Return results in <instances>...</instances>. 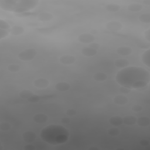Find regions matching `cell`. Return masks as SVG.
Returning <instances> with one entry per match:
<instances>
[{
  "label": "cell",
  "mask_w": 150,
  "mask_h": 150,
  "mask_svg": "<svg viewBox=\"0 0 150 150\" xmlns=\"http://www.w3.org/2000/svg\"><path fill=\"white\" fill-rule=\"evenodd\" d=\"M38 52L33 48L26 49L18 54V57L22 61H30L35 58Z\"/></svg>",
  "instance_id": "obj_1"
},
{
  "label": "cell",
  "mask_w": 150,
  "mask_h": 150,
  "mask_svg": "<svg viewBox=\"0 0 150 150\" xmlns=\"http://www.w3.org/2000/svg\"><path fill=\"white\" fill-rule=\"evenodd\" d=\"M105 28H107V29L110 31L117 32L122 28V25L119 21H112L106 23Z\"/></svg>",
  "instance_id": "obj_2"
},
{
  "label": "cell",
  "mask_w": 150,
  "mask_h": 150,
  "mask_svg": "<svg viewBox=\"0 0 150 150\" xmlns=\"http://www.w3.org/2000/svg\"><path fill=\"white\" fill-rule=\"evenodd\" d=\"M78 40L83 43H90L94 40V37L93 35L88 33H82L78 36Z\"/></svg>",
  "instance_id": "obj_3"
},
{
  "label": "cell",
  "mask_w": 150,
  "mask_h": 150,
  "mask_svg": "<svg viewBox=\"0 0 150 150\" xmlns=\"http://www.w3.org/2000/svg\"><path fill=\"white\" fill-rule=\"evenodd\" d=\"M59 61L63 64L70 65L76 62V58L72 55L64 54L60 57Z\"/></svg>",
  "instance_id": "obj_4"
},
{
  "label": "cell",
  "mask_w": 150,
  "mask_h": 150,
  "mask_svg": "<svg viewBox=\"0 0 150 150\" xmlns=\"http://www.w3.org/2000/svg\"><path fill=\"white\" fill-rule=\"evenodd\" d=\"M33 85L38 88H45L49 86V81L45 78H39L35 80L33 82Z\"/></svg>",
  "instance_id": "obj_5"
},
{
  "label": "cell",
  "mask_w": 150,
  "mask_h": 150,
  "mask_svg": "<svg viewBox=\"0 0 150 150\" xmlns=\"http://www.w3.org/2000/svg\"><path fill=\"white\" fill-rule=\"evenodd\" d=\"M36 138V135L32 131H26L22 134L23 140L27 143H31L35 141Z\"/></svg>",
  "instance_id": "obj_6"
},
{
  "label": "cell",
  "mask_w": 150,
  "mask_h": 150,
  "mask_svg": "<svg viewBox=\"0 0 150 150\" xmlns=\"http://www.w3.org/2000/svg\"><path fill=\"white\" fill-rule=\"evenodd\" d=\"M113 101L115 104L117 105H125L128 102V98L124 95H117L113 98Z\"/></svg>",
  "instance_id": "obj_7"
},
{
  "label": "cell",
  "mask_w": 150,
  "mask_h": 150,
  "mask_svg": "<svg viewBox=\"0 0 150 150\" xmlns=\"http://www.w3.org/2000/svg\"><path fill=\"white\" fill-rule=\"evenodd\" d=\"M33 121L38 124H43L48 120V116L43 113H38L34 115Z\"/></svg>",
  "instance_id": "obj_8"
},
{
  "label": "cell",
  "mask_w": 150,
  "mask_h": 150,
  "mask_svg": "<svg viewBox=\"0 0 150 150\" xmlns=\"http://www.w3.org/2000/svg\"><path fill=\"white\" fill-rule=\"evenodd\" d=\"M55 88L56 90L61 92L67 91L70 88V85L65 81H60L57 83L55 85Z\"/></svg>",
  "instance_id": "obj_9"
},
{
  "label": "cell",
  "mask_w": 150,
  "mask_h": 150,
  "mask_svg": "<svg viewBox=\"0 0 150 150\" xmlns=\"http://www.w3.org/2000/svg\"><path fill=\"white\" fill-rule=\"evenodd\" d=\"M81 53L83 55L87 57H93L97 54V50L90 47H85L81 49Z\"/></svg>",
  "instance_id": "obj_10"
},
{
  "label": "cell",
  "mask_w": 150,
  "mask_h": 150,
  "mask_svg": "<svg viewBox=\"0 0 150 150\" xmlns=\"http://www.w3.org/2000/svg\"><path fill=\"white\" fill-rule=\"evenodd\" d=\"M132 52V49L128 46H121L117 49V53L122 56L129 55Z\"/></svg>",
  "instance_id": "obj_11"
},
{
  "label": "cell",
  "mask_w": 150,
  "mask_h": 150,
  "mask_svg": "<svg viewBox=\"0 0 150 150\" xmlns=\"http://www.w3.org/2000/svg\"><path fill=\"white\" fill-rule=\"evenodd\" d=\"M137 118L132 115H128L122 118L123 123L128 126H131L136 124L137 122Z\"/></svg>",
  "instance_id": "obj_12"
},
{
  "label": "cell",
  "mask_w": 150,
  "mask_h": 150,
  "mask_svg": "<svg viewBox=\"0 0 150 150\" xmlns=\"http://www.w3.org/2000/svg\"><path fill=\"white\" fill-rule=\"evenodd\" d=\"M108 122L111 125L114 127H118L123 124L122 118L120 116H117V115H115L110 117L108 120Z\"/></svg>",
  "instance_id": "obj_13"
},
{
  "label": "cell",
  "mask_w": 150,
  "mask_h": 150,
  "mask_svg": "<svg viewBox=\"0 0 150 150\" xmlns=\"http://www.w3.org/2000/svg\"><path fill=\"white\" fill-rule=\"evenodd\" d=\"M136 123L140 127H148L150 125V119L146 116L140 117L137 119Z\"/></svg>",
  "instance_id": "obj_14"
},
{
  "label": "cell",
  "mask_w": 150,
  "mask_h": 150,
  "mask_svg": "<svg viewBox=\"0 0 150 150\" xmlns=\"http://www.w3.org/2000/svg\"><path fill=\"white\" fill-rule=\"evenodd\" d=\"M115 66L119 68H125L129 66V61L124 58H121V59H118L115 60L114 62Z\"/></svg>",
  "instance_id": "obj_15"
},
{
  "label": "cell",
  "mask_w": 150,
  "mask_h": 150,
  "mask_svg": "<svg viewBox=\"0 0 150 150\" xmlns=\"http://www.w3.org/2000/svg\"><path fill=\"white\" fill-rule=\"evenodd\" d=\"M24 28L21 26L15 25L12 26L9 30V33L13 35H20L24 33Z\"/></svg>",
  "instance_id": "obj_16"
},
{
  "label": "cell",
  "mask_w": 150,
  "mask_h": 150,
  "mask_svg": "<svg viewBox=\"0 0 150 150\" xmlns=\"http://www.w3.org/2000/svg\"><path fill=\"white\" fill-rule=\"evenodd\" d=\"M141 60L142 63L147 66H150V50L148 49L145 51L141 55Z\"/></svg>",
  "instance_id": "obj_17"
},
{
  "label": "cell",
  "mask_w": 150,
  "mask_h": 150,
  "mask_svg": "<svg viewBox=\"0 0 150 150\" xmlns=\"http://www.w3.org/2000/svg\"><path fill=\"white\" fill-rule=\"evenodd\" d=\"M107 77V75L103 72H97L93 76V79L96 81H104Z\"/></svg>",
  "instance_id": "obj_18"
},
{
  "label": "cell",
  "mask_w": 150,
  "mask_h": 150,
  "mask_svg": "<svg viewBox=\"0 0 150 150\" xmlns=\"http://www.w3.org/2000/svg\"><path fill=\"white\" fill-rule=\"evenodd\" d=\"M52 14L49 12H42L38 15V19L41 21H49L52 19Z\"/></svg>",
  "instance_id": "obj_19"
},
{
  "label": "cell",
  "mask_w": 150,
  "mask_h": 150,
  "mask_svg": "<svg viewBox=\"0 0 150 150\" xmlns=\"http://www.w3.org/2000/svg\"><path fill=\"white\" fill-rule=\"evenodd\" d=\"M142 5L138 3H132L127 6L128 9L131 12H139L142 10Z\"/></svg>",
  "instance_id": "obj_20"
},
{
  "label": "cell",
  "mask_w": 150,
  "mask_h": 150,
  "mask_svg": "<svg viewBox=\"0 0 150 150\" xmlns=\"http://www.w3.org/2000/svg\"><path fill=\"white\" fill-rule=\"evenodd\" d=\"M34 93L29 90H27V89H25L23 90L22 91H21L19 93V96L21 98H23V99H26L28 100L29 98H30Z\"/></svg>",
  "instance_id": "obj_21"
},
{
  "label": "cell",
  "mask_w": 150,
  "mask_h": 150,
  "mask_svg": "<svg viewBox=\"0 0 150 150\" xmlns=\"http://www.w3.org/2000/svg\"><path fill=\"white\" fill-rule=\"evenodd\" d=\"M120 6L116 4H110L105 6V9L111 12H117L120 9Z\"/></svg>",
  "instance_id": "obj_22"
},
{
  "label": "cell",
  "mask_w": 150,
  "mask_h": 150,
  "mask_svg": "<svg viewBox=\"0 0 150 150\" xmlns=\"http://www.w3.org/2000/svg\"><path fill=\"white\" fill-rule=\"evenodd\" d=\"M138 19L140 22L144 23H150V13H142L139 16Z\"/></svg>",
  "instance_id": "obj_23"
},
{
  "label": "cell",
  "mask_w": 150,
  "mask_h": 150,
  "mask_svg": "<svg viewBox=\"0 0 150 150\" xmlns=\"http://www.w3.org/2000/svg\"><path fill=\"white\" fill-rule=\"evenodd\" d=\"M108 134L112 137H116L119 135V134H120V130L119 128H118L116 127H112L110 128L108 131H107Z\"/></svg>",
  "instance_id": "obj_24"
},
{
  "label": "cell",
  "mask_w": 150,
  "mask_h": 150,
  "mask_svg": "<svg viewBox=\"0 0 150 150\" xmlns=\"http://www.w3.org/2000/svg\"><path fill=\"white\" fill-rule=\"evenodd\" d=\"M11 124L8 122H2L0 124V130L2 131H8L11 128Z\"/></svg>",
  "instance_id": "obj_25"
},
{
  "label": "cell",
  "mask_w": 150,
  "mask_h": 150,
  "mask_svg": "<svg viewBox=\"0 0 150 150\" xmlns=\"http://www.w3.org/2000/svg\"><path fill=\"white\" fill-rule=\"evenodd\" d=\"M21 67L20 66L16 64H11L10 65L8 66V70L12 73H15V72H18L19 71Z\"/></svg>",
  "instance_id": "obj_26"
},
{
  "label": "cell",
  "mask_w": 150,
  "mask_h": 150,
  "mask_svg": "<svg viewBox=\"0 0 150 150\" xmlns=\"http://www.w3.org/2000/svg\"><path fill=\"white\" fill-rule=\"evenodd\" d=\"M10 25L8 24V22H6L5 21H4L3 19L0 20V29H4V30H8L10 29Z\"/></svg>",
  "instance_id": "obj_27"
},
{
  "label": "cell",
  "mask_w": 150,
  "mask_h": 150,
  "mask_svg": "<svg viewBox=\"0 0 150 150\" xmlns=\"http://www.w3.org/2000/svg\"><path fill=\"white\" fill-rule=\"evenodd\" d=\"M40 99V97L39 96L37 95V94H33L30 98H29L28 99V101L30 103H36L38 102Z\"/></svg>",
  "instance_id": "obj_28"
},
{
  "label": "cell",
  "mask_w": 150,
  "mask_h": 150,
  "mask_svg": "<svg viewBox=\"0 0 150 150\" xmlns=\"http://www.w3.org/2000/svg\"><path fill=\"white\" fill-rule=\"evenodd\" d=\"M119 91L122 93V94H128L129 93L131 90L130 89V88H128L127 87H125V86H121L119 88Z\"/></svg>",
  "instance_id": "obj_29"
},
{
  "label": "cell",
  "mask_w": 150,
  "mask_h": 150,
  "mask_svg": "<svg viewBox=\"0 0 150 150\" xmlns=\"http://www.w3.org/2000/svg\"><path fill=\"white\" fill-rule=\"evenodd\" d=\"M143 109V107L142 105H139V104H135V105H134L132 108H131V110L134 111V112H139L141 111H142Z\"/></svg>",
  "instance_id": "obj_30"
},
{
  "label": "cell",
  "mask_w": 150,
  "mask_h": 150,
  "mask_svg": "<svg viewBox=\"0 0 150 150\" xmlns=\"http://www.w3.org/2000/svg\"><path fill=\"white\" fill-rule=\"evenodd\" d=\"M76 113H77L76 110H75L74 109H73V108H69V109L67 110L66 111V115L69 116V117L74 116L76 114Z\"/></svg>",
  "instance_id": "obj_31"
},
{
  "label": "cell",
  "mask_w": 150,
  "mask_h": 150,
  "mask_svg": "<svg viewBox=\"0 0 150 150\" xmlns=\"http://www.w3.org/2000/svg\"><path fill=\"white\" fill-rule=\"evenodd\" d=\"M138 43V46H139V47L141 48H144V49H148L149 47V43H146L142 40H141L140 42H137Z\"/></svg>",
  "instance_id": "obj_32"
},
{
  "label": "cell",
  "mask_w": 150,
  "mask_h": 150,
  "mask_svg": "<svg viewBox=\"0 0 150 150\" xmlns=\"http://www.w3.org/2000/svg\"><path fill=\"white\" fill-rule=\"evenodd\" d=\"M9 31L7 30H4V29H0V39H2V38H5L6 36H8L9 33Z\"/></svg>",
  "instance_id": "obj_33"
},
{
  "label": "cell",
  "mask_w": 150,
  "mask_h": 150,
  "mask_svg": "<svg viewBox=\"0 0 150 150\" xmlns=\"http://www.w3.org/2000/svg\"><path fill=\"white\" fill-rule=\"evenodd\" d=\"M88 47H90L92 49H94L95 50H97L100 47V45L98 43L93 42L88 44Z\"/></svg>",
  "instance_id": "obj_34"
},
{
  "label": "cell",
  "mask_w": 150,
  "mask_h": 150,
  "mask_svg": "<svg viewBox=\"0 0 150 150\" xmlns=\"http://www.w3.org/2000/svg\"><path fill=\"white\" fill-rule=\"evenodd\" d=\"M23 149L25 150H35V147L34 145H33L32 144H28L23 147Z\"/></svg>",
  "instance_id": "obj_35"
},
{
  "label": "cell",
  "mask_w": 150,
  "mask_h": 150,
  "mask_svg": "<svg viewBox=\"0 0 150 150\" xmlns=\"http://www.w3.org/2000/svg\"><path fill=\"white\" fill-rule=\"evenodd\" d=\"M70 118L69 117H63L61 118V122L63 124H67L70 122Z\"/></svg>",
  "instance_id": "obj_36"
},
{
  "label": "cell",
  "mask_w": 150,
  "mask_h": 150,
  "mask_svg": "<svg viewBox=\"0 0 150 150\" xmlns=\"http://www.w3.org/2000/svg\"><path fill=\"white\" fill-rule=\"evenodd\" d=\"M149 144V141L146 139H141L140 141H139V144L143 146H147Z\"/></svg>",
  "instance_id": "obj_37"
},
{
  "label": "cell",
  "mask_w": 150,
  "mask_h": 150,
  "mask_svg": "<svg viewBox=\"0 0 150 150\" xmlns=\"http://www.w3.org/2000/svg\"><path fill=\"white\" fill-rule=\"evenodd\" d=\"M145 36L148 42H149L150 41V29H148L145 32Z\"/></svg>",
  "instance_id": "obj_38"
},
{
  "label": "cell",
  "mask_w": 150,
  "mask_h": 150,
  "mask_svg": "<svg viewBox=\"0 0 150 150\" xmlns=\"http://www.w3.org/2000/svg\"><path fill=\"white\" fill-rule=\"evenodd\" d=\"M30 13H25V12H23V13H18V15H16V16H19V17H25V16H28L30 15Z\"/></svg>",
  "instance_id": "obj_39"
},
{
  "label": "cell",
  "mask_w": 150,
  "mask_h": 150,
  "mask_svg": "<svg viewBox=\"0 0 150 150\" xmlns=\"http://www.w3.org/2000/svg\"><path fill=\"white\" fill-rule=\"evenodd\" d=\"M143 3L145 5H150V1L149 0H145V1H143Z\"/></svg>",
  "instance_id": "obj_40"
},
{
  "label": "cell",
  "mask_w": 150,
  "mask_h": 150,
  "mask_svg": "<svg viewBox=\"0 0 150 150\" xmlns=\"http://www.w3.org/2000/svg\"><path fill=\"white\" fill-rule=\"evenodd\" d=\"M89 149H96V150H98L99 149V148L98 147H96V146H91L90 148H89Z\"/></svg>",
  "instance_id": "obj_41"
}]
</instances>
